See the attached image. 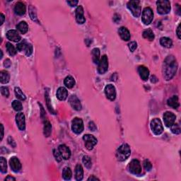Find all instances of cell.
Listing matches in <instances>:
<instances>
[{
  "instance_id": "8992f818",
  "label": "cell",
  "mask_w": 181,
  "mask_h": 181,
  "mask_svg": "<svg viewBox=\"0 0 181 181\" xmlns=\"http://www.w3.org/2000/svg\"><path fill=\"white\" fill-rule=\"evenodd\" d=\"M153 18H154V13L152 9L150 7H146L143 10L142 16H141V20L145 25H149L152 23Z\"/></svg>"
},
{
  "instance_id": "f6af8a7d",
  "label": "cell",
  "mask_w": 181,
  "mask_h": 181,
  "mask_svg": "<svg viewBox=\"0 0 181 181\" xmlns=\"http://www.w3.org/2000/svg\"><path fill=\"white\" fill-rule=\"evenodd\" d=\"M1 93L4 96L9 97V89L7 86H1Z\"/></svg>"
},
{
  "instance_id": "7bdbcfd3",
  "label": "cell",
  "mask_w": 181,
  "mask_h": 181,
  "mask_svg": "<svg viewBox=\"0 0 181 181\" xmlns=\"http://www.w3.org/2000/svg\"><path fill=\"white\" fill-rule=\"evenodd\" d=\"M33 48L32 45H31V43L28 44L27 47H26V50H25L26 55L28 56V57L31 56V54L33 53Z\"/></svg>"
},
{
  "instance_id": "8fae6325",
  "label": "cell",
  "mask_w": 181,
  "mask_h": 181,
  "mask_svg": "<svg viewBox=\"0 0 181 181\" xmlns=\"http://www.w3.org/2000/svg\"><path fill=\"white\" fill-rule=\"evenodd\" d=\"M108 70V57L106 55L102 56L101 59H100L98 63V71L100 74H105Z\"/></svg>"
},
{
  "instance_id": "e575fe53",
  "label": "cell",
  "mask_w": 181,
  "mask_h": 181,
  "mask_svg": "<svg viewBox=\"0 0 181 181\" xmlns=\"http://www.w3.org/2000/svg\"><path fill=\"white\" fill-rule=\"evenodd\" d=\"M6 48L7 50V52H8L9 54L10 55L14 56L17 53V50H16V48H14V46L13 45L12 43H7L6 44Z\"/></svg>"
},
{
  "instance_id": "f546056e",
  "label": "cell",
  "mask_w": 181,
  "mask_h": 181,
  "mask_svg": "<svg viewBox=\"0 0 181 181\" xmlns=\"http://www.w3.org/2000/svg\"><path fill=\"white\" fill-rule=\"evenodd\" d=\"M92 58L94 64H98L100 62V50L98 48H94L92 50Z\"/></svg>"
},
{
  "instance_id": "6da1fadb",
  "label": "cell",
  "mask_w": 181,
  "mask_h": 181,
  "mask_svg": "<svg viewBox=\"0 0 181 181\" xmlns=\"http://www.w3.org/2000/svg\"><path fill=\"white\" fill-rule=\"evenodd\" d=\"M178 63L174 56L170 55L166 58L163 63V76L166 80H171L176 73Z\"/></svg>"
},
{
  "instance_id": "836d02e7",
  "label": "cell",
  "mask_w": 181,
  "mask_h": 181,
  "mask_svg": "<svg viewBox=\"0 0 181 181\" xmlns=\"http://www.w3.org/2000/svg\"><path fill=\"white\" fill-rule=\"evenodd\" d=\"M15 95H16V98L21 100H25L26 99V97L25 94H23V91H21V89L18 87H16L14 89Z\"/></svg>"
},
{
  "instance_id": "ba28073f",
  "label": "cell",
  "mask_w": 181,
  "mask_h": 181,
  "mask_svg": "<svg viewBox=\"0 0 181 181\" xmlns=\"http://www.w3.org/2000/svg\"><path fill=\"white\" fill-rule=\"evenodd\" d=\"M84 122L83 120L79 117H75L72 120V131L76 134H81L84 130Z\"/></svg>"
},
{
  "instance_id": "4fadbf2b",
  "label": "cell",
  "mask_w": 181,
  "mask_h": 181,
  "mask_svg": "<svg viewBox=\"0 0 181 181\" xmlns=\"http://www.w3.org/2000/svg\"><path fill=\"white\" fill-rule=\"evenodd\" d=\"M16 122L17 124V126L20 130H25L26 128V120H25V115L23 113H18L16 115Z\"/></svg>"
},
{
  "instance_id": "816d5d0a",
  "label": "cell",
  "mask_w": 181,
  "mask_h": 181,
  "mask_svg": "<svg viewBox=\"0 0 181 181\" xmlns=\"http://www.w3.org/2000/svg\"><path fill=\"white\" fill-rule=\"evenodd\" d=\"M120 20V15H118V14H115L114 15V17H113V21H114L115 22H118Z\"/></svg>"
},
{
  "instance_id": "cb8c5ba5",
  "label": "cell",
  "mask_w": 181,
  "mask_h": 181,
  "mask_svg": "<svg viewBox=\"0 0 181 181\" xmlns=\"http://www.w3.org/2000/svg\"><path fill=\"white\" fill-rule=\"evenodd\" d=\"M84 170L80 164H77L75 168V178L76 180L80 181L83 179Z\"/></svg>"
},
{
  "instance_id": "c3c4849f",
  "label": "cell",
  "mask_w": 181,
  "mask_h": 181,
  "mask_svg": "<svg viewBox=\"0 0 181 181\" xmlns=\"http://www.w3.org/2000/svg\"><path fill=\"white\" fill-rule=\"evenodd\" d=\"M8 141H9V144L11 145V146L14 147V148L16 147V142L14 141V139H13V138L12 137H9L8 138Z\"/></svg>"
},
{
  "instance_id": "680465c9",
  "label": "cell",
  "mask_w": 181,
  "mask_h": 181,
  "mask_svg": "<svg viewBox=\"0 0 181 181\" xmlns=\"http://www.w3.org/2000/svg\"><path fill=\"white\" fill-rule=\"evenodd\" d=\"M0 53H1V58H2V57H3V53H2V51H1V50H0Z\"/></svg>"
},
{
  "instance_id": "44dd1931",
  "label": "cell",
  "mask_w": 181,
  "mask_h": 181,
  "mask_svg": "<svg viewBox=\"0 0 181 181\" xmlns=\"http://www.w3.org/2000/svg\"><path fill=\"white\" fill-rule=\"evenodd\" d=\"M118 33L120 35V38L125 41H128L130 40V33L128 29L125 27H120L118 30Z\"/></svg>"
},
{
  "instance_id": "ee69618b",
  "label": "cell",
  "mask_w": 181,
  "mask_h": 181,
  "mask_svg": "<svg viewBox=\"0 0 181 181\" xmlns=\"http://www.w3.org/2000/svg\"><path fill=\"white\" fill-rule=\"evenodd\" d=\"M144 169H146L147 171H149L152 169V165L149 160L146 159L144 161Z\"/></svg>"
},
{
  "instance_id": "f1b7e54d",
  "label": "cell",
  "mask_w": 181,
  "mask_h": 181,
  "mask_svg": "<svg viewBox=\"0 0 181 181\" xmlns=\"http://www.w3.org/2000/svg\"><path fill=\"white\" fill-rule=\"evenodd\" d=\"M64 84L68 89H72L75 85V80L72 76H67L64 79Z\"/></svg>"
},
{
  "instance_id": "83f0119b",
  "label": "cell",
  "mask_w": 181,
  "mask_h": 181,
  "mask_svg": "<svg viewBox=\"0 0 181 181\" xmlns=\"http://www.w3.org/2000/svg\"><path fill=\"white\" fill-rule=\"evenodd\" d=\"M160 43H161L163 47L167 48H171L173 45V42L172 40H171V39L167 38V37H162V38L160 39Z\"/></svg>"
},
{
  "instance_id": "681fc988",
  "label": "cell",
  "mask_w": 181,
  "mask_h": 181,
  "mask_svg": "<svg viewBox=\"0 0 181 181\" xmlns=\"http://www.w3.org/2000/svg\"><path fill=\"white\" fill-rule=\"evenodd\" d=\"M4 67H7V68H9V67H10L11 65H12V62H11L9 59H7L6 60H4Z\"/></svg>"
},
{
  "instance_id": "7c38bea8",
  "label": "cell",
  "mask_w": 181,
  "mask_h": 181,
  "mask_svg": "<svg viewBox=\"0 0 181 181\" xmlns=\"http://www.w3.org/2000/svg\"><path fill=\"white\" fill-rule=\"evenodd\" d=\"M106 96L109 100H114L116 98V90L113 85L108 84L105 87Z\"/></svg>"
},
{
  "instance_id": "bcb514c9",
  "label": "cell",
  "mask_w": 181,
  "mask_h": 181,
  "mask_svg": "<svg viewBox=\"0 0 181 181\" xmlns=\"http://www.w3.org/2000/svg\"><path fill=\"white\" fill-rule=\"evenodd\" d=\"M128 46H129V48H130V51L134 52V50L137 49V43L134 42V41H133V42H130V43H129Z\"/></svg>"
},
{
  "instance_id": "d6986e66",
  "label": "cell",
  "mask_w": 181,
  "mask_h": 181,
  "mask_svg": "<svg viewBox=\"0 0 181 181\" xmlns=\"http://www.w3.org/2000/svg\"><path fill=\"white\" fill-rule=\"evenodd\" d=\"M7 37L9 40H12L13 42H18L21 40V35L15 30H9L7 33Z\"/></svg>"
},
{
  "instance_id": "6f0895ef",
  "label": "cell",
  "mask_w": 181,
  "mask_h": 181,
  "mask_svg": "<svg viewBox=\"0 0 181 181\" xmlns=\"http://www.w3.org/2000/svg\"><path fill=\"white\" fill-rule=\"evenodd\" d=\"M1 139H3L4 137V127L3 125L1 124Z\"/></svg>"
},
{
  "instance_id": "603a6c76",
  "label": "cell",
  "mask_w": 181,
  "mask_h": 181,
  "mask_svg": "<svg viewBox=\"0 0 181 181\" xmlns=\"http://www.w3.org/2000/svg\"><path fill=\"white\" fill-rule=\"evenodd\" d=\"M68 96V91L64 87H59L57 91V97L59 100H64Z\"/></svg>"
},
{
  "instance_id": "4316f807",
  "label": "cell",
  "mask_w": 181,
  "mask_h": 181,
  "mask_svg": "<svg viewBox=\"0 0 181 181\" xmlns=\"http://www.w3.org/2000/svg\"><path fill=\"white\" fill-rule=\"evenodd\" d=\"M10 79V76L8 72L2 70L0 72V81L1 84H7Z\"/></svg>"
},
{
  "instance_id": "3957f363",
  "label": "cell",
  "mask_w": 181,
  "mask_h": 181,
  "mask_svg": "<svg viewBox=\"0 0 181 181\" xmlns=\"http://www.w3.org/2000/svg\"><path fill=\"white\" fill-rule=\"evenodd\" d=\"M127 7H128V9L131 12L134 17L137 18L140 16L141 12L140 1H136V0H134V1H130L128 2Z\"/></svg>"
},
{
  "instance_id": "ac0fdd59",
  "label": "cell",
  "mask_w": 181,
  "mask_h": 181,
  "mask_svg": "<svg viewBox=\"0 0 181 181\" xmlns=\"http://www.w3.org/2000/svg\"><path fill=\"white\" fill-rule=\"evenodd\" d=\"M58 149L60 152V154L62 156V158L65 160H68L71 156V151L70 149L67 147L66 145L61 144L58 147Z\"/></svg>"
},
{
  "instance_id": "4dcf8cb0",
  "label": "cell",
  "mask_w": 181,
  "mask_h": 181,
  "mask_svg": "<svg viewBox=\"0 0 181 181\" xmlns=\"http://www.w3.org/2000/svg\"><path fill=\"white\" fill-rule=\"evenodd\" d=\"M143 37L145 39H147V40L149 41L154 40L155 38L154 32H153L151 29L145 30V31L143 32Z\"/></svg>"
},
{
  "instance_id": "7a4b0ae2",
  "label": "cell",
  "mask_w": 181,
  "mask_h": 181,
  "mask_svg": "<svg viewBox=\"0 0 181 181\" xmlns=\"http://www.w3.org/2000/svg\"><path fill=\"white\" fill-rule=\"evenodd\" d=\"M131 154V149L128 144H123L117 149L116 152V158L119 161H123L128 158Z\"/></svg>"
},
{
  "instance_id": "9a60e30c",
  "label": "cell",
  "mask_w": 181,
  "mask_h": 181,
  "mask_svg": "<svg viewBox=\"0 0 181 181\" xmlns=\"http://www.w3.org/2000/svg\"><path fill=\"white\" fill-rule=\"evenodd\" d=\"M9 165L11 169L14 172H18L21 169V164L17 157H12L9 160Z\"/></svg>"
},
{
  "instance_id": "52a82bcc",
  "label": "cell",
  "mask_w": 181,
  "mask_h": 181,
  "mask_svg": "<svg viewBox=\"0 0 181 181\" xmlns=\"http://www.w3.org/2000/svg\"><path fill=\"white\" fill-rule=\"evenodd\" d=\"M83 139L85 142V147L88 150L91 151L94 149L95 145L97 144V139L94 136L91 134H85L84 135Z\"/></svg>"
},
{
  "instance_id": "f5cc1de1",
  "label": "cell",
  "mask_w": 181,
  "mask_h": 181,
  "mask_svg": "<svg viewBox=\"0 0 181 181\" xmlns=\"http://www.w3.org/2000/svg\"><path fill=\"white\" fill-rule=\"evenodd\" d=\"M176 33H177V35H178V38L180 39L181 38V36H180V25L178 26V29H177Z\"/></svg>"
},
{
  "instance_id": "f35d334b",
  "label": "cell",
  "mask_w": 181,
  "mask_h": 181,
  "mask_svg": "<svg viewBox=\"0 0 181 181\" xmlns=\"http://www.w3.org/2000/svg\"><path fill=\"white\" fill-rule=\"evenodd\" d=\"M29 13H30V16H31V19L33 21H34L37 22V23H39V21L38 19V17H37V15H36V12H35V11L34 10V8H33V7H31L29 9Z\"/></svg>"
},
{
  "instance_id": "9f6ffc18",
  "label": "cell",
  "mask_w": 181,
  "mask_h": 181,
  "mask_svg": "<svg viewBox=\"0 0 181 181\" xmlns=\"http://www.w3.org/2000/svg\"><path fill=\"white\" fill-rule=\"evenodd\" d=\"M5 17L4 16L3 14H1V23H0V25H2L4 23V21Z\"/></svg>"
},
{
  "instance_id": "74e56055",
  "label": "cell",
  "mask_w": 181,
  "mask_h": 181,
  "mask_svg": "<svg viewBox=\"0 0 181 181\" xmlns=\"http://www.w3.org/2000/svg\"><path fill=\"white\" fill-rule=\"evenodd\" d=\"M28 44H29V43H27V41L26 40H23V41H21V42L17 44V45H16V49H17L18 51L21 52L25 51Z\"/></svg>"
},
{
  "instance_id": "f907efd6",
  "label": "cell",
  "mask_w": 181,
  "mask_h": 181,
  "mask_svg": "<svg viewBox=\"0 0 181 181\" xmlns=\"http://www.w3.org/2000/svg\"><path fill=\"white\" fill-rule=\"evenodd\" d=\"M79 3V1H67V4H70V7H75L76 6V4Z\"/></svg>"
},
{
  "instance_id": "d6a6232c",
  "label": "cell",
  "mask_w": 181,
  "mask_h": 181,
  "mask_svg": "<svg viewBox=\"0 0 181 181\" xmlns=\"http://www.w3.org/2000/svg\"><path fill=\"white\" fill-rule=\"evenodd\" d=\"M72 173L71 171L70 168L69 167H65L64 168L62 171V177L64 180H70L72 178Z\"/></svg>"
},
{
  "instance_id": "d4e9b609",
  "label": "cell",
  "mask_w": 181,
  "mask_h": 181,
  "mask_svg": "<svg viewBox=\"0 0 181 181\" xmlns=\"http://www.w3.org/2000/svg\"><path fill=\"white\" fill-rule=\"evenodd\" d=\"M52 131V125L50 122L48 120H44V129H43V133L45 137H48L51 134Z\"/></svg>"
},
{
  "instance_id": "5bb4252c",
  "label": "cell",
  "mask_w": 181,
  "mask_h": 181,
  "mask_svg": "<svg viewBox=\"0 0 181 181\" xmlns=\"http://www.w3.org/2000/svg\"><path fill=\"white\" fill-rule=\"evenodd\" d=\"M76 15V20L78 23L80 24H83L85 23L86 19L84 17V9L82 6H78L75 11Z\"/></svg>"
},
{
  "instance_id": "db71d44e",
  "label": "cell",
  "mask_w": 181,
  "mask_h": 181,
  "mask_svg": "<svg viewBox=\"0 0 181 181\" xmlns=\"http://www.w3.org/2000/svg\"><path fill=\"white\" fill-rule=\"evenodd\" d=\"M88 180H89V181H90V180L91 181H92V180H98V181H99L100 180L98 178H97L96 177H95L94 175H91V177H89V178H88Z\"/></svg>"
},
{
  "instance_id": "277c9868",
  "label": "cell",
  "mask_w": 181,
  "mask_h": 181,
  "mask_svg": "<svg viewBox=\"0 0 181 181\" xmlns=\"http://www.w3.org/2000/svg\"><path fill=\"white\" fill-rule=\"evenodd\" d=\"M157 5V12L158 14L165 15L169 14L171 11V3L168 0H159L156 1Z\"/></svg>"
},
{
  "instance_id": "484cf974",
  "label": "cell",
  "mask_w": 181,
  "mask_h": 181,
  "mask_svg": "<svg viewBox=\"0 0 181 181\" xmlns=\"http://www.w3.org/2000/svg\"><path fill=\"white\" fill-rule=\"evenodd\" d=\"M16 29L20 31L22 34H25L29 31V26L26 21H21L16 26Z\"/></svg>"
},
{
  "instance_id": "5b68a950",
  "label": "cell",
  "mask_w": 181,
  "mask_h": 181,
  "mask_svg": "<svg viewBox=\"0 0 181 181\" xmlns=\"http://www.w3.org/2000/svg\"><path fill=\"white\" fill-rule=\"evenodd\" d=\"M151 129H152L153 133L156 135H160L163 133V128L161 121L158 118L153 119L150 124Z\"/></svg>"
},
{
  "instance_id": "ab89813d",
  "label": "cell",
  "mask_w": 181,
  "mask_h": 181,
  "mask_svg": "<svg viewBox=\"0 0 181 181\" xmlns=\"http://www.w3.org/2000/svg\"><path fill=\"white\" fill-rule=\"evenodd\" d=\"M12 107L14 108V111H21L22 108V104L21 103L20 101H18V100H14L12 103Z\"/></svg>"
},
{
  "instance_id": "11a10c76",
  "label": "cell",
  "mask_w": 181,
  "mask_h": 181,
  "mask_svg": "<svg viewBox=\"0 0 181 181\" xmlns=\"http://www.w3.org/2000/svg\"><path fill=\"white\" fill-rule=\"evenodd\" d=\"M5 180H7V181L13 180V181H15V180H16V179H15L14 178H13V177H12V176H10V175H9V176H7V178H6V179H5Z\"/></svg>"
},
{
  "instance_id": "9c48e42d",
  "label": "cell",
  "mask_w": 181,
  "mask_h": 181,
  "mask_svg": "<svg viewBox=\"0 0 181 181\" xmlns=\"http://www.w3.org/2000/svg\"><path fill=\"white\" fill-rule=\"evenodd\" d=\"M129 171L134 175H139L141 173V166L140 162L137 159H134L129 164Z\"/></svg>"
},
{
  "instance_id": "2e32d148",
  "label": "cell",
  "mask_w": 181,
  "mask_h": 181,
  "mask_svg": "<svg viewBox=\"0 0 181 181\" xmlns=\"http://www.w3.org/2000/svg\"><path fill=\"white\" fill-rule=\"evenodd\" d=\"M69 102H70L71 106H72L74 110H76V111H81V110L82 107L81 102H80L79 99L75 95H72V96H70V98H69Z\"/></svg>"
},
{
  "instance_id": "60d3db41",
  "label": "cell",
  "mask_w": 181,
  "mask_h": 181,
  "mask_svg": "<svg viewBox=\"0 0 181 181\" xmlns=\"http://www.w3.org/2000/svg\"><path fill=\"white\" fill-rule=\"evenodd\" d=\"M171 132H172L173 134H179L180 133V131H181L180 127L178 124H175V123H174V124H173V125L171 127Z\"/></svg>"
},
{
  "instance_id": "e0dca14e",
  "label": "cell",
  "mask_w": 181,
  "mask_h": 181,
  "mask_svg": "<svg viewBox=\"0 0 181 181\" xmlns=\"http://www.w3.org/2000/svg\"><path fill=\"white\" fill-rule=\"evenodd\" d=\"M14 12L18 16H23L26 12V7L21 1H18L14 7Z\"/></svg>"
},
{
  "instance_id": "ffe728a7",
  "label": "cell",
  "mask_w": 181,
  "mask_h": 181,
  "mask_svg": "<svg viewBox=\"0 0 181 181\" xmlns=\"http://www.w3.org/2000/svg\"><path fill=\"white\" fill-rule=\"evenodd\" d=\"M138 73L144 81H147L149 76V70L147 67L144 66H139L138 67Z\"/></svg>"
},
{
  "instance_id": "d590c367",
  "label": "cell",
  "mask_w": 181,
  "mask_h": 181,
  "mask_svg": "<svg viewBox=\"0 0 181 181\" xmlns=\"http://www.w3.org/2000/svg\"><path fill=\"white\" fill-rule=\"evenodd\" d=\"M0 169L1 172L3 173H7V160L4 157L0 158Z\"/></svg>"
},
{
  "instance_id": "1f68e13d",
  "label": "cell",
  "mask_w": 181,
  "mask_h": 181,
  "mask_svg": "<svg viewBox=\"0 0 181 181\" xmlns=\"http://www.w3.org/2000/svg\"><path fill=\"white\" fill-rule=\"evenodd\" d=\"M45 100H46V102H47V106L48 108V110H49V111L51 113H53V114H56L55 111H54L53 107H52L51 100H50V98L49 91H48V89H46L45 94Z\"/></svg>"
},
{
  "instance_id": "30bf717a",
  "label": "cell",
  "mask_w": 181,
  "mask_h": 181,
  "mask_svg": "<svg viewBox=\"0 0 181 181\" xmlns=\"http://www.w3.org/2000/svg\"><path fill=\"white\" fill-rule=\"evenodd\" d=\"M163 121L165 125L168 128H171L175 122L176 116L173 113L170 111L166 112L163 114Z\"/></svg>"
},
{
  "instance_id": "7402d4cb",
  "label": "cell",
  "mask_w": 181,
  "mask_h": 181,
  "mask_svg": "<svg viewBox=\"0 0 181 181\" xmlns=\"http://www.w3.org/2000/svg\"><path fill=\"white\" fill-rule=\"evenodd\" d=\"M167 104L168 106L170 107L174 108V109H177L180 106L179 104V100L178 97L177 96H173L171 98H169L167 100Z\"/></svg>"
},
{
  "instance_id": "8d00e7d4",
  "label": "cell",
  "mask_w": 181,
  "mask_h": 181,
  "mask_svg": "<svg viewBox=\"0 0 181 181\" xmlns=\"http://www.w3.org/2000/svg\"><path fill=\"white\" fill-rule=\"evenodd\" d=\"M82 161H83L84 164L87 169H91L92 166V161H91V158L88 156H84L82 158Z\"/></svg>"
},
{
  "instance_id": "7dc6e473",
  "label": "cell",
  "mask_w": 181,
  "mask_h": 181,
  "mask_svg": "<svg viewBox=\"0 0 181 181\" xmlns=\"http://www.w3.org/2000/svg\"><path fill=\"white\" fill-rule=\"evenodd\" d=\"M89 128L90 129L91 131H95L96 130V126L94 122H90L89 123Z\"/></svg>"
},
{
  "instance_id": "b9f144b4",
  "label": "cell",
  "mask_w": 181,
  "mask_h": 181,
  "mask_svg": "<svg viewBox=\"0 0 181 181\" xmlns=\"http://www.w3.org/2000/svg\"><path fill=\"white\" fill-rule=\"evenodd\" d=\"M53 154H54V156H55L56 161H58V162L62 161V156L59 149H54Z\"/></svg>"
}]
</instances>
